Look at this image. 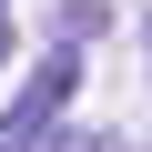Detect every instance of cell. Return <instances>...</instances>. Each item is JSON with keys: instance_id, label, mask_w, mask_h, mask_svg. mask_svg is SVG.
<instances>
[{"instance_id": "4", "label": "cell", "mask_w": 152, "mask_h": 152, "mask_svg": "<svg viewBox=\"0 0 152 152\" xmlns=\"http://www.w3.org/2000/svg\"><path fill=\"white\" fill-rule=\"evenodd\" d=\"M61 152H112V142H61Z\"/></svg>"}, {"instance_id": "3", "label": "cell", "mask_w": 152, "mask_h": 152, "mask_svg": "<svg viewBox=\"0 0 152 152\" xmlns=\"http://www.w3.org/2000/svg\"><path fill=\"white\" fill-rule=\"evenodd\" d=\"M0 51H10V0H0Z\"/></svg>"}, {"instance_id": "1", "label": "cell", "mask_w": 152, "mask_h": 152, "mask_svg": "<svg viewBox=\"0 0 152 152\" xmlns=\"http://www.w3.org/2000/svg\"><path fill=\"white\" fill-rule=\"evenodd\" d=\"M71 81H81V41H61V51H41V71L20 81V102L0 112V122H10L20 142H41V132L61 122V102H71Z\"/></svg>"}, {"instance_id": "2", "label": "cell", "mask_w": 152, "mask_h": 152, "mask_svg": "<svg viewBox=\"0 0 152 152\" xmlns=\"http://www.w3.org/2000/svg\"><path fill=\"white\" fill-rule=\"evenodd\" d=\"M0 152H41V142H20V132H10V122H0Z\"/></svg>"}, {"instance_id": "5", "label": "cell", "mask_w": 152, "mask_h": 152, "mask_svg": "<svg viewBox=\"0 0 152 152\" xmlns=\"http://www.w3.org/2000/svg\"><path fill=\"white\" fill-rule=\"evenodd\" d=\"M112 152H132V142H112Z\"/></svg>"}]
</instances>
